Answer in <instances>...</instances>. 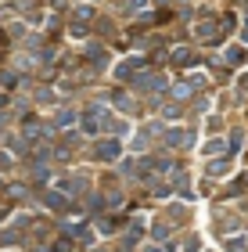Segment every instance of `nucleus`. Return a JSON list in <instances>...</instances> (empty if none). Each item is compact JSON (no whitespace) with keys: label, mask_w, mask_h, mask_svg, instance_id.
<instances>
[{"label":"nucleus","mask_w":248,"mask_h":252,"mask_svg":"<svg viewBox=\"0 0 248 252\" xmlns=\"http://www.w3.org/2000/svg\"><path fill=\"white\" fill-rule=\"evenodd\" d=\"M72 15H76V25H72V36H87V29H83V22H90V18H94V7H90V4H79V7H76Z\"/></svg>","instance_id":"obj_1"},{"label":"nucleus","mask_w":248,"mask_h":252,"mask_svg":"<svg viewBox=\"0 0 248 252\" xmlns=\"http://www.w3.org/2000/svg\"><path fill=\"white\" fill-rule=\"evenodd\" d=\"M105 119H108V112L105 108H87V123H83V130H87V134H94V130L101 126V123H105Z\"/></svg>","instance_id":"obj_2"},{"label":"nucleus","mask_w":248,"mask_h":252,"mask_svg":"<svg viewBox=\"0 0 248 252\" xmlns=\"http://www.w3.org/2000/svg\"><path fill=\"white\" fill-rule=\"evenodd\" d=\"M119 152H123V148H119V141H101V144H97V158H105V162L119 158Z\"/></svg>","instance_id":"obj_3"},{"label":"nucleus","mask_w":248,"mask_h":252,"mask_svg":"<svg viewBox=\"0 0 248 252\" xmlns=\"http://www.w3.org/2000/svg\"><path fill=\"white\" fill-rule=\"evenodd\" d=\"M165 144H169V148L191 144V130H169V134H165Z\"/></svg>","instance_id":"obj_4"},{"label":"nucleus","mask_w":248,"mask_h":252,"mask_svg":"<svg viewBox=\"0 0 248 252\" xmlns=\"http://www.w3.org/2000/svg\"><path fill=\"white\" fill-rule=\"evenodd\" d=\"M223 61H227V65H245V61H248V54H245V47H227Z\"/></svg>","instance_id":"obj_5"},{"label":"nucleus","mask_w":248,"mask_h":252,"mask_svg":"<svg viewBox=\"0 0 248 252\" xmlns=\"http://www.w3.org/2000/svg\"><path fill=\"white\" fill-rule=\"evenodd\" d=\"M141 69H148V61H144V58H130V65H123V69H119V76L130 79L133 72H141Z\"/></svg>","instance_id":"obj_6"},{"label":"nucleus","mask_w":248,"mask_h":252,"mask_svg":"<svg viewBox=\"0 0 248 252\" xmlns=\"http://www.w3.org/2000/svg\"><path fill=\"white\" fill-rule=\"evenodd\" d=\"M43 202H47V205H51L54 213H61V209H69V202L61 198V194H54V191H47V194H43Z\"/></svg>","instance_id":"obj_7"},{"label":"nucleus","mask_w":248,"mask_h":252,"mask_svg":"<svg viewBox=\"0 0 248 252\" xmlns=\"http://www.w3.org/2000/svg\"><path fill=\"white\" fill-rule=\"evenodd\" d=\"M137 87H151V90H162L165 87V79L162 76H144V79H133Z\"/></svg>","instance_id":"obj_8"},{"label":"nucleus","mask_w":248,"mask_h":252,"mask_svg":"<svg viewBox=\"0 0 248 252\" xmlns=\"http://www.w3.org/2000/svg\"><path fill=\"white\" fill-rule=\"evenodd\" d=\"M173 61H177V65H191V61H195V58H191V51H173Z\"/></svg>","instance_id":"obj_9"},{"label":"nucleus","mask_w":248,"mask_h":252,"mask_svg":"<svg viewBox=\"0 0 248 252\" xmlns=\"http://www.w3.org/2000/svg\"><path fill=\"white\" fill-rule=\"evenodd\" d=\"M209 155H216V152H223V141H209V148H205Z\"/></svg>","instance_id":"obj_10"},{"label":"nucleus","mask_w":248,"mask_h":252,"mask_svg":"<svg viewBox=\"0 0 248 252\" xmlns=\"http://www.w3.org/2000/svg\"><path fill=\"white\" fill-rule=\"evenodd\" d=\"M148 7V0H130V11H144Z\"/></svg>","instance_id":"obj_11"},{"label":"nucleus","mask_w":248,"mask_h":252,"mask_svg":"<svg viewBox=\"0 0 248 252\" xmlns=\"http://www.w3.org/2000/svg\"><path fill=\"white\" fill-rule=\"evenodd\" d=\"M54 252H72V241H58V245H54Z\"/></svg>","instance_id":"obj_12"},{"label":"nucleus","mask_w":248,"mask_h":252,"mask_svg":"<svg viewBox=\"0 0 248 252\" xmlns=\"http://www.w3.org/2000/svg\"><path fill=\"white\" fill-rule=\"evenodd\" d=\"M0 108H4V97H0Z\"/></svg>","instance_id":"obj_13"},{"label":"nucleus","mask_w":248,"mask_h":252,"mask_svg":"<svg viewBox=\"0 0 248 252\" xmlns=\"http://www.w3.org/2000/svg\"><path fill=\"white\" fill-rule=\"evenodd\" d=\"M245 29H248V22H245ZM245 36H248V33H245Z\"/></svg>","instance_id":"obj_14"}]
</instances>
